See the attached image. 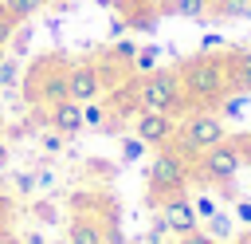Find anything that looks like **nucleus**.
Segmentation results:
<instances>
[{
	"label": "nucleus",
	"mask_w": 251,
	"mask_h": 244,
	"mask_svg": "<svg viewBox=\"0 0 251 244\" xmlns=\"http://www.w3.org/2000/svg\"><path fill=\"white\" fill-rule=\"evenodd\" d=\"M141 150H145V142H141L137 134L122 142V157H126V161H137V157H141Z\"/></svg>",
	"instance_id": "17"
},
{
	"label": "nucleus",
	"mask_w": 251,
	"mask_h": 244,
	"mask_svg": "<svg viewBox=\"0 0 251 244\" xmlns=\"http://www.w3.org/2000/svg\"><path fill=\"white\" fill-rule=\"evenodd\" d=\"M67 240H71V244H102V228H98L94 220L78 216V220H71V232H67Z\"/></svg>",
	"instance_id": "10"
},
{
	"label": "nucleus",
	"mask_w": 251,
	"mask_h": 244,
	"mask_svg": "<svg viewBox=\"0 0 251 244\" xmlns=\"http://www.w3.org/2000/svg\"><path fill=\"white\" fill-rule=\"evenodd\" d=\"M102 94V75L90 67V63H82V67H75L71 75H67V98H75V102H94Z\"/></svg>",
	"instance_id": "8"
},
{
	"label": "nucleus",
	"mask_w": 251,
	"mask_h": 244,
	"mask_svg": "<svg viewBox=\"0 0 251 244\" xmlns=\"http://www.w3.org/2000/svg\"><path fill=\"white\" fill-rule=\"evenodd\" d=\"M0 59H4V43H0Z\"/></svg>",
	"instance_id": "32"
},
{
	"label": "nucleus",
	"mask_w": 251,
	"mask_h": 244,
	"mask_svg": "<svg viewBox=\"0 0 251 244\" xmlns=\"http://www.w3.org/2000/svg\"><path fill=\"white\" fill-rule=\"evenodd\" d=\"M235 216H239L243 224H251V201H235Z\"/></svg>",
	"instance_id": "25"
},
{
	"label": "nucleus",
	"mask_w": 251,
	"mask_h": 244,
	"mask_svg": "<svg viewBox=\"0 0 251 244\" xmlns=\"http://www.w3.org/2000/svg\"><path fill=\"white\" fill-rule=\"evenodd\" d=\"M51 126H55L63 138H75V134L82 130V102H75V98L51 102Z\"/></svg>",
	"instance_id": "9"
},
{
	"label": "nucleus",
	"mask_w": 251,
	"mask_h": 244,
	"mask_svg": "<svg viewBox=\"0 0 251 244\" xmlns=\"http://www.w3.org/2000/svg\"><path fill=\"white\" fill-rule=\"evenodd\" d=\"M12 24H16V16H12L8 8H0V43L8 39V31H12Z\"/></svg>",
	"instance_id": "23"
},
{
	"label": "nucleus",
	"mask_w": 251,
	"mask_h": 244,
	"mask_svg": "<svg viewBox=\"0 0 251 244\" xmlns=\"http://www.w3.org/2000/svg\"><path fill=\"white\" fill-rule=\"evenodd\" d=\"M35 216H39V220H47V224H51V220H55V216H59V213H55V209H51V205H35Z\"/></svg>",
	"instance_id": "26"
},
{
	"label": "nucleus",
	"mask_w": 251,
	"mask_h": 244,
	"mask_svg": "<svg viewBox=\"0 0 251 244\" xmlns=\"http://www.w3.org/2000/svg\"><path fill=\"white\" fill-rule=\"evenodd\" d=\"M82 126H106V106L82 102Z\"/></svg>",
	"instance_id": "16"
},
{
	"label": "nucleus",
	"mask_w": 251,
	"mask_h": 244,
	"mask_svg": "<svg viewBox=\"0 0 251 244\" xmlns=\"http://www.w3.org/2000/svg\"><path fill=\"white\" fill-rule=\"evenodd\" d=\"M110 55H114V59H133V55H137V47H133V43H129V39H118V43H114V51H110Z\"/></svg>",
	"instance_id": "20"
},
{
	"label": "nucleus",
	"mask_w": 251,
	"mask_h": 244,
	"mask_svg": "<svg viewBox=\"0 0 251 244\" xmlns=\"http://www.w3.org/2000/svg\"><path fill=\"white\" fill-rule=\"evenodd\" d=\"M67 4H78V0H67Z\"/></svg>",
	"instance_id": "33"
},
{
	"label": "nucleus",
	"mask_w": 251,
	"mask_h": 244,
	"mask_svg": "<svg viewBox=\"0 0 251 244\" xmlns=\"http://www.w3.org/2000/svg\"><path fill=\"white\" fill-rule=\"evenodd\" d=\"M227 83V71L216 63V59H192L184 71H180V87L192 94V98H216Z\"/></svg>",
	"instance_id": "2"
},
{
	"label": "nucleus",
	"mask_w": 251,
	"mask_h": 244,
	"mask_svg": "<svg viewBox=\"0 0 251 244\" xmlns=\"http://www.w3.org/2000/svg\"><path fill=\"white\" fill-rule=\"evenodd\" d=\"M231 79H235V87H243V91H251V51H239V55H235V67H231Z\"/></svg>",
	"instance_id": "11"
},
{
	"label": "nucleus",
	"mask_w": 251,
	"mask_h": 244,
	"mask_svg": "<svg viewBox=\"0 0 251 244\" xmlns=\"http://www.w3.org/2000/svg\"><path fill=\"white\" fill-rule=\"evenodd\" d=\"M192 209H196V216H204V220H208V216H216V213H220V209H216V201H212V197H196V201H192Z\"/></svg>",
	"instance_id": "18"
},
{
	"label": "nucleus",
	"mask_w": 251,
	"mask_h": 244,
	"mask_svg": "<svg viewBox=\"0 0 251 244\" xmlns=\"http://www.w3.org/2000/svg\"><path fill=\"white\" fill-rule=\"evenodd\" d=\"M180 94H184L180 75H169V71H149V75L137 83V102H141V110H161V114H169V110L180 106Z\"/></svg>",
	"instance_id": "1"
},
{
	"label": "nucleus",
	"mask_w": 251,
	"mask_h": 244,
	"mask_svg": "<svg viewBox=\"0 0 251 244\" xmlns=\"http://www.w3.org/2000/svg\"><path fill=\"white\" fill-rule=\"evenodd\" d=\"M220 43H224V35H216V31L200 35V51H212V47H220Z\"/></svg>",
	"instance_id": "24"
},
{
	"label": "nucleus",
	"mask_w": 251,
	"mask_h": 244,
	"mask_svg": "<svg viewBox=\"0 0 251 244\" xmlns=\"http://www.w3.org/2000/svg\"><path fill=\"white\" fill-rule=\"evenodd\" d=\"M208 236H212V240H227V236H231V220H227L224 213L208 216Z\"/></svg>",
	"instance_id": "14"
},
{
	"label": "nucleus",
	"mask_w": 251,
	"mask_h": 244,
	"mask_svg": "<svg viewBox=\"0 0 251 244\" xmlns=\"http://www.w3.org/2000/svg\"><path fill=\"white\" fill-rule=\"evenodd\" d=\"M4 165H8V146L0 142V169H4Z\"/></svg>",
	"instance_id": "29"
},
{
	"label": "nucleus",
	"mask_w": 251,
	"mask_h": 244,
	"mask_svg": "<svg viewBox=\"0 0 251 244\" xmlns=\"http://www.w3.org/2000/svg\"><path fill=\"white\" fill-rule=\"evenodd\" d=\"M0 244H20V240H16L12 232H0Z\"/></svg>",
	"instance_id": "30"
},
{
	"label": "nucleus",
	"mask_w": 251,
	"mask_h": 244,
	"mask_svg": "<svg viewBox=\"0 0 251 244\" xmlns=\"http://www.w3.org/2000/svg\"><path fill=\"white\" fill-rule=\"evenodd\" d=\"M180 244H220V240H212L208 232H196V228H192L188 236H180Z\"/></svg>",
	"instance_id": "22"
},
{
	"label": "nucleus",
	"mask_w": 251,
	"mask_h": 244,
	"mask_svg": "<svg viewBox=\"0 0 251 244\" xmlns=\"http://www.w3.org/2000/svg\"><path fill=\"white\" fill-rule=\"evenodd\" d=\"M16 71H20L16 59H0V87H12L16 83Z\"/></svg>",
	"instance_id": "19"
},
{
	"label": "nucleus",
	"mask_w": 251,
	"mask_h": 244,
	"mask_svg": "<svg viewBox=\"0 0 251 244\" xmlns=\"http://www.w3.org/2000/svg\"><path fill=\"white\" fill-rule=\"evenodd\" d=\"M243 16H247V20H251V4H247V8H243Z\"/></svg>",
	"instance_id": "31"
},
{
	"label": "nucleus",
	"mask_w": 251,
	"mask_h": 244,
	"mask_svg": "<svg viewBox=\"0 0 251 244\" xmlns=\"http://www.w3.org/2000/svg\"><path fill=\"white\" fill-rule=\"evenodd\" d=\"M243 106H247V98H227V106H224V110H227V114H239Z\"/></svg>",
	"instance_id": "27"
},
{
	"label": "nucleus",
	"mask_w": 251,
	"mask_h": 244,
	"mask_svg": "<svg viewBox=\"0 0 251 244\" xmlns=\"http://www.w3.org/2000/svg\"><path fill=\"white\" fill-rule=\"evenodd\" d=\"M169 12H173V16L200 20V16H204V0H169Z\"/></svg>",
	"instance_id": "12"
},
{
	"label": "nucleus",
	"mask_w": 251,
	"mask_h": 244,
	"mask_svg": "<svg viewBox=\"0 0 251 244\" xmlns=\"http://www.w3.org/2000/svg\"><path fill=\"white\" fill-rule=\"evenodd\" d=\"M224 142V122L216 118V114H188V122L180 126V150L184 153H204V150H212V146H220Z\"/></svg>",
	"instance_id": "3"
},
{
	"label": "nucleus",
	"mask_w": 251,
	"mask_h": 244,
	"mask_svg": "<svg viewBox=\"0 0 251 244\" xmlns=\"http://www.w3.org/2000/svg\"><path fill=\"white\" fill-rule=\"evenodd\" d=\"M149 185H153V193H176L184 185V157L161 150L149 165Z\"/></svg>",
	"instance_id": "5"
},
{
	"label": "nucleus",
	"mask_w": 251,
	"mask_h": 244,
	"mask_svg": "<svg viewBox=\"0 0 251 244\" xmlns=\"http://www.w3.org/2000/svg\"><path fill=\"white\" fill-rule=\"evenodd\" d=\"M161 220H165V228L169 232H176V236H188L192 228H196V209H192V201L188 197H180V193H169V201L161 205Z\"/></svg>",
	"instance_id": "6"
},
{
	"label": "nucleus",
	"mask_w": 251,
	"mask_h": 244,
	"mask_svg": "<svg viewBox=\"0 0 251 244\" xmlns=\"http://www.w3.org/2000/svg\"><path fill=\"white\" fill-rule=\"evenodd\" d=\"M31 185H35V177H27V173H24V177H16V189H20V193H27Z\"/></svg>",
	"instance_id": "28"
},
{
	"label": "nucleus",
	"mask_w": 251,
	"mask_h": 244,
	"mask_svg": "<svg viewBox=\"0 0 251 244\" xmlns=\"http://www.w3.org/2000/svg\"><path fill=\"white\" fill-rule=\"evenodd\" d=\"M133 134L145 142V146H161L173 138V118L161 114V110H137V122H133Z\"/></svg>",
	"instance_id": "7"
},
{
	"label": "nucleus",
	"mask_w": 251,
	"mask_h": 244,
	"mask_svg": "<svg viewBox=\"0 0 251 244\" xmlns=\"http://www.w3.org/2000/svg\"><path fill=\"white\" fill-rule=\"evenodd\" d=\"M43 150H47V153H59V150H63V134H59V130H55V134H43Z\"/></svg>",
	"instance_id": "21"
},
{
	"label": "nucleus",
	"mask_w": 251,
	"mask_h": 244,
	"mask_svg": "<svg viewBox=\"0 0 251 244\" xmlns=\"http://www.w3.org/2000/svg\"><path fill=\"white\" fill-rule=\"evenodd\" d=\"M239 165H243V153H239L235 146H227V142L204 150V157H200V173H204L208 181H220V185L231 181V177L239 173Z\"/></svg>",
	"instance_id": "4"
},
{
	"label": "nucleus",
	"mask_w": 251,
	"mask_h": 244,
	"mask_svg": "<svg viewBox=\"0 0 251 244\" xmlns=\"http://www.w3.org/2000/svg\"><path fill=\"white\" fill-rule=\"evenodd\" d=\"M4 8H8L16 20H27V16H35V12L43 8V0H4Z\"/></svg>",
	"instance_id": "13"
},
{
	"label": "nucleus",
	"mask_w": 251,
	"mask_h": 244,
	"mask_svg": "<svg viewBox=\"0 0 251 244\" xmlns=\"http://www.w3.org/2000/svg\"><path fill=\"white\" fill-rule=\"evenodd\" d=\"M157 55H161V47H141V51H137V55H133V67H137V71H145V75H149V71H153V67H157Z\"/></svg>",
	"instance_id": "15"
}]
</instances>
